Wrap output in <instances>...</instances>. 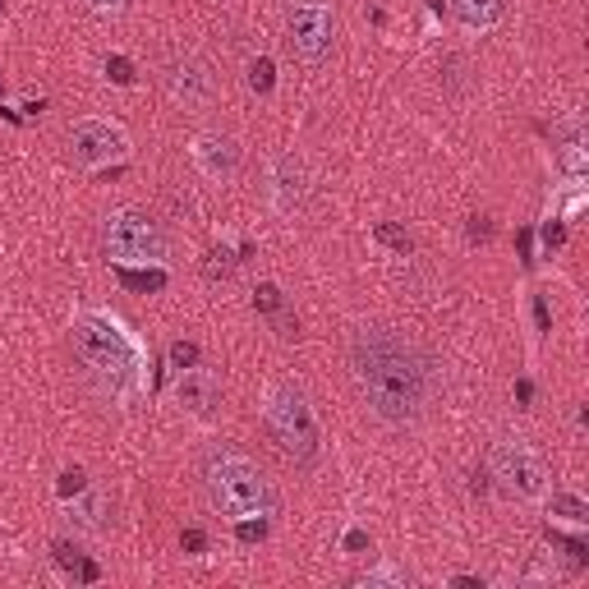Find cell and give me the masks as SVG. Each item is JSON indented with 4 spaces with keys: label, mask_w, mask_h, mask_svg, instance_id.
I'll list each match as a JSON object with an SVG mask.
<instances>
[{
    "label": "cell",
    "mask_w": 589,
    "mask_h": 589,
    "mask_svg": "<svg viewBox=\"0 0 589 589\" xmlns=\"http://www.w3.org/2000/svg\"><path fill=\"white\" fill-rule=\"evenodd\" d=\"M56 489H60V498H65V502H69V498H79V493L88 489V474H84V470H65Z\"/></svg>",
    "instance_id": "cb8c5ba5"
},
{
    "label": "cell",
    "mask_w": 589,
    "mask_h": 589,
    "mask_svg": "<svg viewBox=\"0 0 589 589\" xmlns=\"http://www.w3.org/2000/svg\"><path fill=\"white\" fill-rule=\"evenodd\" d=\"M107 75H111V84L134 88V65H129L125 56H107Z\"/></svg>",
    "instance_id": "d4e9b609"
},
{
    "label": "cell",
    "mask_w": 589,
    "mask_h": 589,
    "mask_svg": "<svg viewBox=\"0 0 589 589\" xmlns=\"http://www.w3.org/2000/svg\"><path fill=\"white\" fill-rule=\"evenodd\" d=\"M341 552H345V558H360V552H369V534L360 526H351V530L341 534Z\"/></svg>",
    "instance_id": "484cf974"
},
{
    "label": "cell",
    "mask_w": 589,
    "mask_h": 589,
    "mask_svg": "<svg viewBox=\"0 0 589 589\" xmlns=\"http://www.w3.org/2000/svg\"><path fill=\"white\" fill-rule=\"evenodd\" d=\"M170 401H176L185 414H194V420H213L217 405H222V383L207 369H180L176 383H170Z\"/></svg>",
    "instance_id": "7c38bea8"
},
{
    "label": "cell",
    "mask_w": 589,
    "mask_h": 589,
    "mask_svg": "<svg viewBox=\"0 0 589 589\" xmlns=\"http://www.w3.org/2000/svg\"><path fill=\"white\" fill-rule=\"evenodd\" d=\"M88 6H92V10H125L129 0H88Z\"/></svg>",
    "instance_id": "1f68e13d"
},
{
    "label": "cell",
    "mask_w": 589,
    "mask_h": 589,
    "mask_svg": "<svg viewBox=\"0 0 589 589\" xmlns=\"http://www.w3.org/2000/svg\"><path fill=\"white\" fill-rule=\"evenodd\" d=\"M189 157L198 166V176L203 180H213V185H230L239 176V166H245V148L235 144L230 134L222 129H203L189 138Z\"/></svg>",
    "instance_id": "8fae6325"
},
{
    "label": "cell",
    "mask_w": 589,
    "mask_h": 589,
    "mask_svg": "<svg viewBox=\"0 0 589 589\" xmlns=\"http://www.w3.org/2000/svg\"><path fill=\"white\" fill-rule=\"evenodd\" d=\"M373 235H377V239H383V245H387V249H396V254H410V249H414V239H410V230H401V226H392V222H377V226H373Z\"/></svg>",
    "instance_id": "44dd1931"
},
{
    "label": "cell",
    "mask_w": 589,
    "mask_h": 589,
    "mask_svg": "<svg viewBox=\"0 0 589 589\" xmlns=\"http://www.w3.org/2000/svg\"><path fill=\"white\" fill-rule=\"evenodd\" d=\"M120 282H125L129 291H148V295H157V291H166V263H148V267H120Z\"/></svg>",
    "instance_id": "e0dca14e"
},
{
    "label": "cell",
    "mask_w": 589,
    "mask_h": 589,
    "mask_svg": "<svg viewBox=\"0 0 589 589\" xmlns=\"http://www.w3.org/2000/svg\"><path fill=\"white\" fill-rule=\"evenodd\" d=\"M539 235H543V249H548V254L567 245V226H562V222H543V230H539Z\"/></svg>",
    "instance_id": "83f0119b"
},
{
    "label": "cell",
    "mask_w": 589,
    "mask_h": 589,
    "mask_svg": "<svg viewBox=\"0 0 589 589\" xmlns=\"http://www.w3.org/2000/svg\"><path fill=\"white\" fill-rule=\"evenodd\" d=\"M254 308H258L263 318H272V327H276V336H282V341L300 336V318L286 308V295H282V286H276V282H258L254 286Z\"/></svg>",
    "instance_id": "4fadbf2b"
},
{
    "label": "cell",
    "mask_w": 589,
    "mask_h": 589,
    "mask_svg": "<svg viewBox=\"0 0 589 589\" xmlns=\"http://www.w3.org/2000/svg\"><path fill=\"white\" fill-rule=\"evenodd\" d=\"M69 516H79V526H88V530L107 526V493L88 483V489H84L79 498H69Z\"/></svg>",
    "instance_id": "2e32d148"
},
{
    "label": "cell",
    "mask_w": 589,
    "mask_h": 589,
    "mask_svg": "<svg viewBox=\"0 0 589 589\" xmlns=\"http://www.w3.org/2000/svg\"><path fill=\"white\" fill-rule=\"evenodd\" d=\"M51 552H56V562H60L65 571H75L79 580H97V567L84 558V548H79L75 539H56V543H51Z\"/></svg>",
    "instance_id": "ac0fdd59"
},
{
    "label": "cell",
    "mask_w": 589,
    "mask_h": 589,
    "mask_svg": "<svg viewBox=\"0 0 589 589\" xmlns=\"http://www.w3.org/2000/svg\"><path fill=\"white\" fill-rule=\"evenodd\" d=\"M69 157L84 170H107L129 157V129L111 116H84L69 125Z\"/></svg>",
    "instance_id": "ba28073f"
},
{
    "label": "cell",
    "mask_w": 589,
    "mask_h": 589,
    "mask_svg": "<svg viewBox=\"0 0 589 589\" xmlns=\"http://www.w3.org/2000/svg\"><path fill=\"white\" fill-rule=\"evenodd\" d=\"M198 364V345L194 341H176V345H170V369H194Z\"/></svg>",
    "instance_id": "603a6c76"
},
{
    "label": "cell",
    "mask_w": 589,
    "mask_h": 589,
    "mask_svg": "<svg viewBox=\"0 0 589 589\" xmlns=\"http://www.w3.org/2000/svg\"><path fill=\"white\" fill-rule=\"evenodd\" d=\"M489 479L516 502H543L548 498V465L521 438H502L489 452Z\"/></svg>",
    "instance_id": "8992f818"
},
{
    "label": "cell",
    "mask_w": 589,
    "mask_h": 589,
    "mask_svg": "<svg viewBox=\"0 0 589 589\" xmlns=\"http://www.w3.org/2000/svg\"><path fill=\"white\" fill-rule=\"evenodd\" d=\"M534 327H539V332H552V314H548L543 295H534Z\"/></svg>",
    "instance_id": "f546056e"
},
{
    "label": "cell",
    "mask_w": 589,
    "mask_h": 589,
    "mask_svg": "<svg viewBox=\"0 0 589 589\" xmlns=\"http://www.w3.org/2000/svg\"><path fill=\"white\" fill-rule=\"evenodd\" d=\"M286 42L304 65H323L336 47V14L327 0H286Z\"/></svg>",
    "instance_id": "52a82bcc"
},
{
    "label": "cell",
    "mask_w": 589,
    "mask_h": 589,
    "mask_svg": "<svg viewBox=\"0 0 589 589\" xmlns=\"http://www.w3.org/2000/svg\"><path fill=\"white\" fill-rule=\"evenodd\" d=\"M0 14H6V0H0Z\"/></svg>",
    "instance_id": "d6a6232c"
},
{
    "label": "cell",
    "mask_w": 589,
    "mask_h": 589,
    "mask_svg": "<svg viewBox=\"0 0 589 589\" xmlns=\"http://www.w3.org/2000/svg\"><path fill=\"white\" fill-rule=\"evenodd\" d=\"M161 88H166V97L176 101V107H207L213 92H217V75H213V65H207L203 56L170 51L161 60Z\"/></svg>",
    "instance_id": "9c48e42d"
},
{
    "label": "cell",
    "mask_w": 589,
    "mask_h": 589,
    "mask_svg": "<svg viewBox=\"0 0 589 589\" xmlns=\"http://www.w3.org/2000/svg\"><path fill=\"white\" fill-rule=\"evenodd\" d=\"M405 589L410 585V576L401 571V567H392V562H383V567H373V571H364L360 576V589Z\"/></svg>",
    "instance_id": "ffe728a7"
},
{
    "label": "cell",
    "mask_w": 589,
    "mask_h": 589,
    "mask_svg": "<svg viewBox=\"0 0 589 589\" xmlns=\"http://www.w3.org/2000/svg\"><path fill=\"white\" fill-rule=\"evenodd\" d=\"M452 19L474 38H483L507 19V0H452Z\"/></svg>",
    "instance_id": "5bb4252c"
},
{
    "label": "cell",
    "mask_w": 589,
    "mask_h": 589,
    "mask_svg": "<svg viewBox=\"0 0 589 589\" xmlns=\"http://www.w3.org/2000/svg\"><path fill=\"white\" fill-rule=\"evenodd\" d=\"M245 84H249V92L272 97V88H276V65H272V56H254L245 65Z\"/></svg>",
    "instance_id": "d6986e66"
},
{
    "label": "cell",
    "mask_w": 589,
    "mask_h": 589,
    "mask_svg": "<svg viewBox=\"0 0 589 589\" xmlns=\"http://www.w3.org/2000/svg\"><path fill=\"white\" fill-rule=\"evenodd\" d=\"M258 420L267 429V438L282 446V452L295 465H314L323 457V429H318V414L308 405V396L291 383H267L258 396Z\"/></svg>",
    "instance_id": "277c9868"
},
{
    "label": "cell",
    "mask_w": 589,
    "mask_h": 589,
    "mask_svg": "<svg viewBox=\"0 0 589 589\" xmlns=\"http://www.w3.org/2000/svg\"><path fill=\"white\" fill-rule=\"evenodd\" d=\"M465 69H470L465 56H446V60H442V75H446V84H452L457 92L465 88Z\"/></svg>",
    "instance_id": "4316f807"
},
{
    "label": "cell",
    "mask_w": 589,
    "mask_h": 589,
    "mask_svg": "<svg viewBox=\"0 0 589 589\" xmlns=\"http://www.w3.org/2000/svg\"><path fill=\"white\" fill-rule=\"evenodd\" d=\"M235 530H239V539H245V543H258L267 534V521H235Z\"/></svg>",
    "instance_id": "f1b7e54d"
},
{
    "label": "cell",
    "mask_w": 589,
    "mask_h": 589,
    "mask_svg": "<svg viewBox=\"0 0 589 589\" xmlns=\"http://www.w3.org/2000/svg\"><path fill=\"white\" fill-rule=\"evenodd\" d=\"M203 489L207 502H213L226 521H272L276 511V489L272 479L258 470V461H249L245 452H230V446H217V452L203 457Z\"/></svg>",
    "instance_id": "3957f363"
},
{
    "label": "cell",
    "mask_w": 589,
    "mask_h": 589,
    "mask_svg": "<svg viewBox=\"0 0 589 589\" xmlns=\"http://www.w3.org/2000/svg\"><path fill=\"white\" fill-rule=\"evenodd\" d=\"M189 552H203L207 548V539H203V530H185V539H180Z\"/></svg>",
    "instance_id": "4dcf8cb0"
},
{
    "label": "cell",
    "mask_w": 589,
    "mask_h": 589,
    "mask_svg": "<svg viewBox=\"0 0 589 589\" xmlns=\"http://www.w3.org/2000/svg\"><path fill=\"white\" fill-rule=\"evenodd\" d=\"M203 272L213 276V282H217V276L226 282V276L235 272V254H230V249H213V254H207V263H203Z\"/></svg>",
    "instance_id": "7402d4cb"
},
{
    "label": "cell",
    "mask_w": 589,
    "mask_h": 589,
    "mask_svg": "<svg viewBox=\"0 0 589 589\" xmlns=\"http://www.w3.org/2000/svg\"><path fill=\"white\" fill-rule=\"evenodd\" d=\"M308 198H314V176L300 157H276L267 166V203L276 217H304L308 213Z\"/></svg>",
    "instance_id": "30bf717a"
},
{
    "label": "cell",
    "mask_w": 589,
    "mask_h": 589,
    "mask_svg": "<svg viewBox=\"0 0 589 589\" xmlns=\"http://www.w3.org/2000/svg\"><path fill=\"white\" fill-rule=\"evenodd\" d=\"M101 249L116 267H148V263H166V230L138 213V207H116V213L101 222Z\"/></svg>",
    "instance_id": "5b68a950"
},
{
    "label": "cell",
    "mask_w": 589,
    "mask_h": 589,
    "mask_svg": "<svg viewBox=\"0 0 589 589\" xmlns=\"http://www.w3.org/2000/svg\"><path fill=\"white\" fill-rule=\"evenodd\" d=\"M69 345H75L79 364L97 377L111 396L129 401L148 387V351L144 341L129 332V323L111 308H79L69 323Z\"/></svg>",
    "instance_id": "7a4b0ae2"
},
{
    "label": "cell",
    "mask_w": 589,
    "mask_h": 589,
    "mask_svg": "<svg viewBox=\"0 0 589 589\" xmlns=\"http://www.w3.org/2000/svg\"><path fill=\"white\" fill-rule=\"evenodd\" d=\"M351 377L369 414L387 429H414L438 396V364L414 336L387 323H360L351 332Z\"/></svg>",
    "instance_id": "6da1fadb"
},
{
    "label": "cell",
    "mask_w": 589,
    "mask_h": 589,
    "mask_svg": "<svg viewBox=\"0 0 589 589\" xmlns=\"http://www.w3.org/2000/svg\"><path fill=\"white\" fill-rule=\"evenodd\" d=\"M548 502V521L552 526H567V530H589V502L576 493V489H558L552 498H543Z\"/></svg>",
    "instance_id": "9a60e30c"
}]
</instances>
